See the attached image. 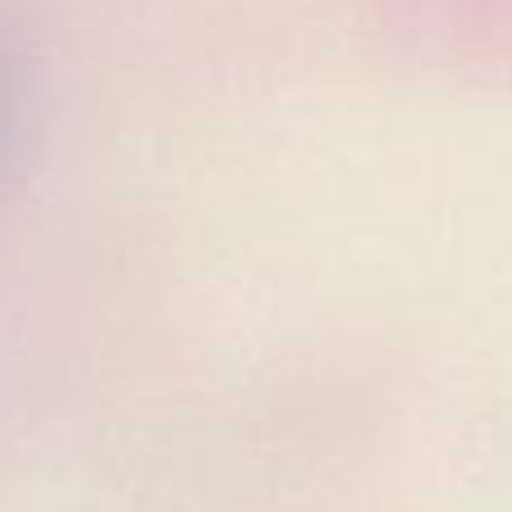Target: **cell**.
Instances as JSON below:
<instances>
[{
    "mask_svg": "<svg viewBox=\"0 0 512 512\" xmlns=\"http://www.w3.org/2000/svg\"><path fill=\"white\" fill-rule=\"evenodd\" d=\"M9 131V95H5V86H0V135Z\"/></svg>",
    "mask_w": 512,
    "mask_h": 512,
    "instance_id": "1",
    "label": "cell"
}]
</instances>
